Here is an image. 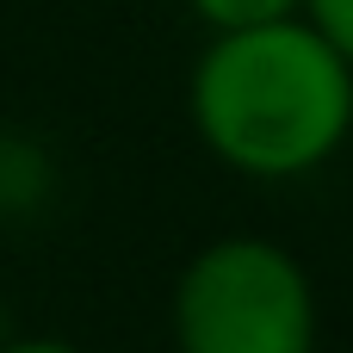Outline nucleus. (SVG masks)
<instances>
[{
	"label": "nucleus",
	"mask_w": 353,
	"mask_h": 353,
	"mask_svg": "<svg viewBox=\"0 0 353 353\" xmlns=\"http://www.w3.org/2000/svg\"><path fill=\"white\" fill-rule=\"evenodd\" d=\"M19 335V323H12V304H6V292H0V347Z\"/></svg>",
	"instance_id": "0eeeda50"
},
{
	"label": "nucleus",
	"mask_w": 353,
	"mask_h": 353,
	"mask_svg": "<svg viewBox=\"0 0 353 353\" xmlns=\"http://www.w3.org/2000/svg\"><path fill=\"white\" fill-rule=\"evenodd\" d=\"M62 199V161L31 130H0V230H31Z\"/></svg>",
	"instance_id": "7ed1b4c3"
},
{
	"label": "nucleus",
	"mask_w": 353,
	"mask_h": 353,
	"mask_svg": "<svg viewBox=\"0 0 353 353\" xmlns=\"http://www.w3.org/2000/svg\"><path fill=\"white\" fill-rule=\"evenodd\" d=\"M186 124L236 180H310L353 143V68L304 12L205 37L186 68Z\"/></svg>",
	"instance_id": "f257e3e1"
},
{
	"label": "nucleus",
	"mask_w": 353,
	"mask_h": 353,
	"mask_svg": "<svg viewBox=\"0 0 353 353\" xmlns=\"http://www.w3.org/2000/svg\"><path fill=\"white\" fill-rule=\"evenodd\" d=\"M0 353H87L81 341H62V335H12Z\"/></svg>",
	"instance_id": "423d86ee"
},
{
	"label": "nucleus",
	"mask_w": 353,
	"mask_h": 353,
	"mask_svg": "<svg viewBox=\"0 0 353 353\" xmlns=\"http://www.w3.org/2000/svg\"><path fill=\"white\" fill-rule=\"evenodd\" d=\"M304 19L347 56V68H353V0H304Z\"/></svg>",
	"instance_id": "39448f33"
},
{
	"label": "nucleus",
	"mask_w": 353,
	"mask_h": 353,
	"mask_svg": "<svg viewBox=\"0 0 353 353\" xmlns=\"http://www.w3.org/2000/svg\"><path fill=\"white\" fill-rule=\"evenodd\" d=\"M168 341L174 353H316V279L273 236H211L180 261L168 285Z\"/></svg>",
	"instance_id": "f03ea898"
},
{
	"label": "nucleus",
	"mask_w": 353,
	"mask_h": 353,
	"mask_svg": "<svg viewBox=\"0 0 353 353\" xmlns=\"http://www.w3.org/2000/svg\"><path fill=\"white\" fill-rule=\"evenodd\" d=\"M186 12L205 25V37H223V31H254V25L298 19L304 0H186Z\"/></svg>",
	"instance_id": "20e7f679"
}]
</instances>
